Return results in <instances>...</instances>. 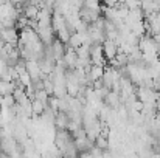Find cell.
Listing matches in <instances>:
<instances>
[{
    "instance_id": "cell-9",
    "label": "cell",
    "mask_w": 160,
    "mask_h": 158,
    "mask_svg": "<svg viewBox=\"0 0 160 158\" xmlns=\"http://www.w3.org/2000/svg\"><path fill=\"white\" fill-rule=\"evenodd\" d=\"M3 45H5V44H3V41H2V37H0V50L3 48Z\"/></svg>"
},
{
    "instance_id": "cell-6",
    "label": "cell",
    "mask_w": 160,
    "mask_h": 158,
    "mask_svg": "<svg viewBox=\"0 0 160 158\" xmlns=\"http://www.w3.org/2000/svg\"><path fill=\"white\" fill-rule=\"evenodd\" d=\"M25 71L28 73V76L31 79H39V78H44L45 74L41 71L39 68V64L36 60H27L25 62Z\"/></svg>"
},
{
    "instance_id": "cell-2",
    "label": "cell",
    "mask_w": 160,
    "mask_h": 158,
    "mask_svg": "<svg viewBox=\"0 0 160 158\" xmlns=\"http://www.w3.org/2000/svg\"><path fill=\"white\" fill-rule=\"evenodd\" d=\"M0 37L3 44H8L11 47H17L19 44V31L17 28H3L0 31Z\"/></svg>"
},
{
    "instance_id": "cell-3",
    "label": "cell",
    "mask_w": 160,
    "mask_h": 158,
    "mask_svg": "<svg viewBox=\"0 0 160 158\" xmlns=\"http://www.w3.org/2000/svg\"><path fill=\"white\" fill-rule=\"evenodd\" d=\"M86 74H87V81H89V84H90V87L95 84V82H98V81H101V78H103V74H104V67H101V65H90L87 70H86Z\"/></svg>"
},
{
    "instance_id": "cell-1",
    "label": "cell",
    "mask_w": 160,
    "mask_h": 158,
    "mask_svg": "<svg viewBox=\"0 0 160 158\" xmlns=\"http://www.w3.org/2000/svg\"><path fill=\"white\" fill-rule=\"evenodd\" d=\"M90 62H92L93 65H101V67H104L107 64L106 57H104V54H103L101 44H92V45H90Z\"/></svg>"
},
{
    "instance_id": "cell-7",
    "label": "cell",
    "mask_w": 160,
    "mask_h": 158,
    "mask_svg": "<svg viewBox=\"0 0 160 158\" xmlns=\"http://www.w3.org/2000/svg\"><path fill=\"white\" fill-rule=\"evenodd\" d=\"M121 3H123L126 8L132 9V8H140V3H142V0H121Z\"/></svg>"
},
{
    "instance_id": "cell-4",
    "label": "cell",
    "mask_w": 160,
    "mask_h": 158,
    "mask_svg": "<svg viewBox=\"0 0 160 158\" xmlns=\"http://www.w3.org/2000/svg\"><path fill=\"white\" fill-rule=\"evenodd\" d=\"M48 48H50V53H52V56H53V59L56 62H59L64 57L65 51H67V45L64 42H61L59 39H54L53 42L48 45Z\"/></svg>"
},
{
    "instance_id": "cell-8",
    "label": "cell",
    "mask_w": 160,
    "mask_h": 158,
    "mask_svg": "<svg viewBox=\"0 0 160 158\" xmlns=\"http://www.w3.org/2000/svg\"><path fill=\"white\" fill-rule=\"evenodd\" d=\"M120 3V0H101V5H104L107 8H112V6H117Z\"/></svg>"
},
{
    "instance_id": "cell-5",
    "label": "cell",
    "mask_w": 160,
    "mask_h": 158,
    "mask_svg": "<svg viewBox=\"0 0 160 158\" xmlns=\"http://www.w3.org/2000/svg\"><path fill=\"white\" fill-rule=\"evenodd\" d=\"M101 47H103V54H104V57H106L107 62L113 60L115 56H117V53H118V45H117V42H115V41H110V39H106V41L101 44Z\"/></svg>"
}]
</instances>
